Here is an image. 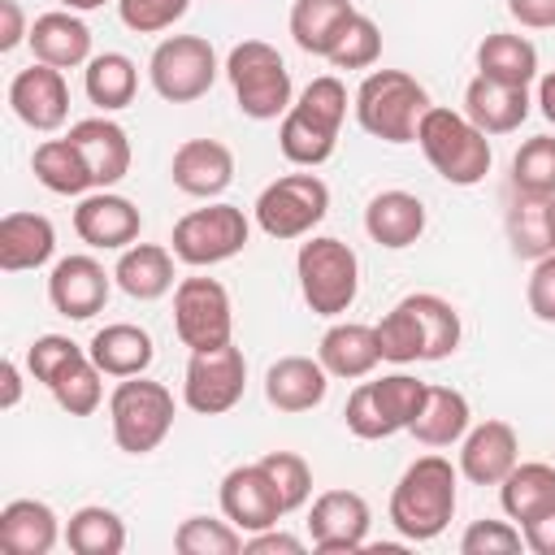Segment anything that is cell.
I'll list each match as a JSON object with an SVG mask.
<instances>
[{
    "instance_id": "obj_32",
    "label": "cell",
    "mask_w": 555,
    "mask_h": 555,
    "mask_svg": "<svg viewBox=\"0 0 555 555\" xmlns=\"http://www.w3.org/2000/svg\"><path fill=\"white\" fill-rule=\"evenodd\" d=\"M468 425H473L468 399L460 390H451V386H429L425 408H421V416L412 421L408 434L416 442H425V447H451V442H460L468 434Z\"/></svg>"
},
{
    "instance_id": "obj_58",
    "label": "cell",
    "mask_w": 555,
    "mask_h": 555,
    "mask_svg": "<svg viewBox=\"0 0 555 555\" xmlns=\"http://www.w3.org/2000/svg\"><path fill=\"white\" fill-rule=\"evenodd\" d=\"M546 217H551V247H555V195L546 199Z\"/></svg>"
},
{
    "instance_id": "obj_27",
    "label": "cell",
    "mask_w": 555,
    "mask_h": 555,
    "mask_svg": "<svg viewBox=\"0 0 555 555\" xmlns=\"http://www.w3.org/2000/svg\"><path fill=\"white\" fill-rule=\"evenodd\" d=\"M173 247H160V243H130L117 264H113V282L139 299V304H152L160 295L173 291Z\"/></svg>"
},
{
    "instance_id": "obj_55",
    "label": "cell",
    "mask_w": 555,
    "mask_h": 555,
    "mask_svg": "<svg viewBox=\"0 0 555 555\" xmlns=\"http://www.w3.org/2000/svg\"><path fill=\"white\" fill-rule=\"evenodd\" d=\"M22 399V369L13 360L0 364V408H17Z\"/></svg>"
},
{
    "instance_id": "obj_40",
    "label": "cell",
    "mask_w": 555,
    "mask_h": 555,
    "mask_svg": "<svg viewBox=\"0 0 555 555\" xmlns=\"http://www.w3.org/2000/svg\"><path fill=\"white\" fill-rule=\"evenodd\" d=\"M512 186L520 195L551 199L555 195V134H533L512 156Z\"/></svg>"
},
{
    "instance_id": "obj_12",
    "label": "cell",
    "mask_w": 555,
    "mask_h": 555,
    "mask_svg": "<svg viewBox=\"0 0 555 555\" xmlns=\"http://www.w3.org/2000/svg\"><path fill=\"white\" fill-rule=\"evenodd\" d=\"M243 390H247V360L234 347V338L208 351H191L186 377H182V403L191 412L221 416L243 399Z\"/></svg>"
},
{
    "instance_id": "obj_45",
    "label": "cell",
    "mask_w": 555,
    "mask_h": 555,
    "mask_svg": "<svg viewBox=\"0 0 555 555\" xmlns=\"http://www.w3.org/2000/svg\"><path fill=\"white\" fill-rule=\"evenodd\" d=\"M260 468L269 473V481H273V490H278V499H282L286 512H299L308 503V494H312V468H308L304 455H295V451H269V455H260Z\"/></svg>"
},
{
    "instance_id": "obj_49",
    "label": "cell",
    "mask_w": 555,
    "mask_h": 555,
    "mask_svg": "<svg viewBox=\"0 0 555 555\" xmlns=\"http://www.w3.org/2000/svg\"><path fill=\"white\" fill-rule=\"evenodd\" d=\"M186 9H191V0H117V17L139 35L169 30Z\"/></svg>"
},
{
    "instance_id": "obj_5",
    "label": "cell",
    "mask_w": 555,
    "mask_h": 555,
    "mask_svg": "<svg viewBox=\"0 0 555 555\" xmlns=\"http://www.w3.org/2000/svg\"><path fill=\"white\" fill-rule=\"evenodd\" d=\"M429 91L403 69H373L356 91V121L382 143H412Z\"/></svg>"
},
{
    "instance_id": "obj_57",
    "label": "cell",
    "mask_w": 555,
    "mask_h": 555,
    "mask_svg": "<svg viewBox=\"0 0 555 555\" xmlns=\"http://www.w3.org/2000/svg\"><path fill=\"white\" fill-rule=\"evenodd\" d=\"M61 4H65L69 13H91V9H100L104 0H61Z\"/></svg>"
},
{
    "instance_id": "obj_30",
    "label": "cell",
    "mask_w": 555,
    "mask_h": 555,
    "mask_svg": "<svg viewBox=\"0 0 555 555\" xmlns=\"http://www.w3.org/2000/svg\"><path fill=\"white\" fill-rule=\"evenodd\" d=\"M499 503L507 512V520L529 525L546 512H555V464L542 460H516V468L499 481Z\"/></svg>"
},
{
    "instance_id": "obj_23",
    "label": "cell",
    "mask_w": 555,
    "mask_h": 555,
    "mask_svg": "<svg viewBox=\"0 0 555 555\" xmlns=\"http://www.w3.org/2000/svg\"><path fill=\"white\" fill-rule=\"evenodd\" d=\"M330 390V373L312 356H282L264 373V399L278 412H312Z\"/></svg>"
},
{
    "instance_id": "obj_6",
    "label": "cell",
    "mask_w": 555,
    "mask_h": 555,
    "mask_svg": "<svg viewBox=\"0 0 555 555\" xmlns=\"http://www.w3.org/2000/svg\"><path fill=\"white\" fill-rule=\"evenodd\" d=\"M299 295L317 317H343L360 295V260L334 234H312L295 256Z\"/></svg>"
},
{
    "instance_id": "obj_38",
    "label": "cell",
    "mask_w": 555,
    "mask_h": 555,
    "mask_svg": "<svg viewBox=\"0 0 555 555\" xmlns=\"http://www.w3.org/2000/svg\"><path fill=\"white\" fill-rule=\"evenodd\" d=\"M507 243H512V251H516L520 260H542V256L555 251V247H551L546 199L516 191V199H512V208H507Z\"/></svg>"
},
{
    "instance_id": "obj_24",
    "label": "cell",
    "mask_w": 555,
    "mask_h": 555,
    "mask_svg": "<svg viewBox=\"0 0 555 555\" xmlns=\"http://www.w3.org/2000/svg\"><path fill=\"white\" fill-rule=\"evenodd\" d=\"M61 538H65V529L43 499H13L0 507V551L4 555H48Z\"/></svg>"
},
{
    "instance_id": "obj_11",
    "label": "cell",
    "mask_w": 555,
    "mask_h": 555,
    "mask_svg": "<svg viewBox=\"0 0 555 555\" xmlns=\"http://www.w3.org/2000/svg\"><path fill=\"white\" fill-rule=\"evenodd\" d=\"M173 334L191 351L230 343V334H234L230 291L217 278H182L173 286Z\"/></svg>"
},
{
    "instance_id": "obj_56",
    "label": "cell",
    "mask_w": 555,
    "mask_h": 555,
    "mask_svg": "<svg viewBox=\"0 0 555 555\" xmlns=\"http://www.w3.org/2000/svg\"><path fill=\"white\" fill-rule=\"evenodd\" d=\"M538 108H542V117L555 126V69L542 74V82H538Z\"/></svg>"
},
{
    "instance_id": "obj_10",
    "label": "cell",
    "mask_w": 555,
    "mask_h": 555,
    "mask_svg": "<svg viewBox=\"0 0 555 555\" xmlns=\"http://www.w3.org/2000/svg\"><path fill=\"white\" fill-rule=\"evenodd\" d=\"M217 52L204 35H169L156 43L152 61H147V78L152 91L169 104H191L199 95L212 91L217 82Z\"/></svg>"
},
{
    "instance_id": "obj_17",
    "label": "cell",
    "mask_w": 555,
    "mask_h": 555,
    "mask_svg": "<svg viewBox=\"0 0 555 555\" xmlns=\"http://www.w3.org/2000/svg\"><path fill=\"white\" fill-rule=\"evenodd\" d=\"M143 230L139 208L117 191H91L74 208V234L95 251H126Z\"/></svg>"
},
{
    "instance_id": "obj_47",
    "label": "cell",
    "mask_w": 555,
    "mask_h": 555,
    "mask_svg": "<svg viewBox=\"0 0 555 555\" xmlns=\"http://www.w3.org/2000/svg\"><path fill=\"white\" fill-rule=\"evenodd\" d=\"M343 421H347V429H351L356 438H364V442H377V438H390V434H395V425H390L386 412L377 408L369 382H360V386L347 395V403H343Z\"/></svg>"
},
{
    "instance_id": "obj_44",
    "label": "cell",
    "mask_w": 555,
    "mask_h": 555,
    "mask_svg": "<svg viewBox=\"0 0 555 555\" xmlns=\"http://www.w3.org/2000/svg\"><path fill=\"white\" fill-rule=\"evenodd\" d=\"M377 56H382V30H377L373 17L356 13V17L343 26V35H338V43L330 48L325 61H330L334 69H369Z\"/></svg>"
},
{
    "instance_id": "obj_34",
    "label": "cell",
    "mask_w": 555,
    "mask_h": 555,
    "mask_svg": "<svg viewBox=\"0 0 555 555\" xmlns=\"http://www.w3.org/2000/svg\"><path fill=\"white\" fill-rule=\"evenodd\" d=\"M30 169L52 195H87L95 186V178H91V169H87V160H82V152L74 147L69 134L65 139H43L30 156Z\"/></svg>"
},
{
    "instance_id": "obj_48",
    "label": "cell",
    "mask_w": 555,
    "mask_h": 555,
    "mask_svg": "<svg viewBox=\"0 0 555 555\" xmlns=\"http://www.w3.org/2000/svg\"><path fill=\"white\" fill-rule=\"evenodd\" d=\"M525 546V533L512 520H473L460 538L464 555H512Z\"/></svg>"
},
{
    "instance_id": "obj_29",
    "label": "cell",
    "mask_w": 555,
    "mask_h": 555,
    "mask_svg": "<svg viewBox=\"0 0 555 555\" xmlns=\"http://www.w3.org/2000/svg\"><path fill=\"white\" fill-rule=\"evenodd\" d=\"M317 360L325 364L330 377H347V382L369 377V373L377 369V360H382L373 325H360V321H338V325H330V330L321 334V343H317Z\"/></svg>"
},
{
    "instance_id": "obj_16",
    "label": "cell",
    "mask_w": 555,
    "mask_h": 555,
    "mask_svg": "<svg viewBox=\"0 0 555 555\" xmlns=\"http://www.w3.org/2000/svg\"><path fill=\"white\" fill-rule=\"evenodd\" d=\"M221 516L243 533H260V529H269L286 516V507H282L269 473L260 468V460L238 464L221 477Z\"/></svg>"
},
{
    "instance_id": "obj_25",
    "label": "cell",
    "mask_w": 555,
    "mask_h": 555,
    "mask_svg": "<svg viewBox=\"0 0 555 555\" xmlns=\"http://www.w3.org/2000/svg\"><path fill=\"white\" fill-rule=\"evenodd\" d=\"M364 230L377 247H390V251H403L412 247L421 234H425V204L421 195L412 191H377L364 208Z\"/></svg>"
},
{
    "instance_id": "obj_42",
    "label": "cell",
    "mask_w": 555,
    "mask_h": 555,
    "mask_svg": "<svg viewBox=\"0 0 555 555\" xmlns=\"http://www.w3.org/2000/svg\"><path fill=\"white\" fill-rule=\"evenodd\" d=\"M243 529L217 516H186L173 529V551L178 555H238L243 551Z\"/></svg>"
},
{
    "instance_id": "obj_41",
    "label": "cell",
    "mask_w": 555,
    "mask_h": 555,
    "mask_svg": "<svg viewBox=\"0 0 555 555\" xmlns=\"http://www.w3.org/2000/svg\"><path fill=\"white\" fill-rule=\"evenodd\" d=\"M373 334H377L382 360H390V364L425 360V334H421V321H416V312H412L408 299H399V304L373 325Z\"/></svg>"
},
{
    "instance_id": "obj_54",
    "label": "cell",
    "mask_w": 555,
    "mask_h": 555,
    "mask_svg": "<svg viewBox=\"0 0 555 555\" xmlns=\"http://www.w3.org/2000/svg\"><path fill=\"white\" fill-rule=\"evenodd\" d=\"M520 533H525V546H529L533 555H555V512H546V516L520 525Z\"/></svg>"
},
{
    "instance_id": "obj_21",
    "label": "cell",
    "mask_w": 555,
    "mask_h": 555,
    "mask_svg": "<svg viewBox=\"0 0 555 555\" xmlns=\"http://www.w3.org/2000/svg\"><path fill=\"white\" fill-rule=\"evenodd\" d=\"M464 117L486 134H512L529 117V87H512L477 74L464 87Z\"/></svg>"
},
{
    "instance_id": "obj_51",
    "label": "cell",
    "mask_w": 555,
    "mask_h": 555,
    "mask_svg": "<svg viewBox=\"0 0 555 555\" xmlns=\"http://www.w3.org/2000/svg\"><path fill=\"white\" fill-rule=\"evenodd\" d=\"M243 555H304V538L282 533V529L269 525V529L243 538Z\"/></svg>"
},
{
    "instance_id": "obj_14",
    "label": "cell",
    "mask_w": 555,
    "mask_h": 555,
    "mask_svg": "<svg viewBox=\"0 0 555 555\" xmlns=\"http://www.w3.org/2000/svg\"><path fill=\"white\" fill-rule=\"evenodd\" d=\"M9 108L17 113L22 126L39 130V134H52L65 126L69 117V87H65V74L56 65H26L13 74L9 82Z\"/></svg>"
},
{
    "instance_id": "obj_46",
    "label": "cell",
    "mask_w": 555,
    "mask_h": 555,
    "mask_svg": "<svg viewBox=\"0 0 555 555\" xmlns=\"http://www.w3.org/2000/svg\"><path fill=\"white\" fill-rule=\"evenodd\" d=\"M82 351H87V347H78V343L65 338V334H39V338L26 347V369H30L35 382L52 386V377H56L69 360H78Z\"/></svg>"
},
{
    "instance_id": "obj_50",
    "label": "cell",
    "mask_w": 555,
    "mask_h": 555,
    "mask_svg": "<svg viewBox=\"0 0 555 555\" xmlns=\"http://www.w3.org/2000/svg\"><path fill=\"white\" fill-rule=\"evenodd\" d=\"M525 299H529V312L546 325H555V251L533 260V273L525 282Z\"/></svg>"
},
{
    "instance_id": "obj_22",
    "label": "cell",
    "mask_w": 555,
    "mask_h": 555,
    "mask_svg": "<svg viewBox=\"0 0 555 555\" xmlns=\"http://www.w3.org/2000/svg\"><path fill=\"white\" fill-rule=\"evenodd\" d=\"M26 43H30L35 61L56 65V69H74V65L91 61V26L78 13H69V9L39 13L30 22V39Z\"/></svg>"
},
{
    "instance_id": "obj_33",
    "label": "cell",
    "mask_w": 555,
    "mask_h": 555,
    "mask_svg": "<svg viewBox=\"0 0 555 555\" xmlns=\"http://www.w3.org/2000/svg\"><path fill=\"white\" fill-rule=\"evenodd\" d=\"M477 74L512 82V87H529L538 78V48L525 35L494 30L477 43Z\"/></svg>"
},
{
    "instance_id": "obj_7",
    "label": "cell",
    "mask_w": 555,
    "mask_h": 555,
    "mask_svg": "<svg viewBox=\"0 0 555 555\" xmlns=\"http://www.w3.org/2000/svg\"><path fill=\"white\" fill-rule=\"evenodd\" d=\"M108 425H113V442L126 455H147L165 442V434L173 429V395L169 386L152 382V377H121L108 395Z\"/></svg>"
},
{
    "instance_id": "obj_19",
    "label": "cell",
    "mask_w": 555,
    "mask_h": 555,
    "mask_svg": "<svg viewBox=\"0 0 555 555\" xmlns=\"http://www.w3.org/2000/svg\"><path fill=\"white\" fill-rule=\"evenodd\" d=\"M169 178L182 195L212 199L234 182V152L221 139H186L169 160Z\"/></svg>"
},
{
    "instance_id": "obj_28",
    "label": "cell",
    "mask_w": 555,
    "mask_h": 555,
    "mask_svg": "<svg viewBox=\"0 0 555 555\" xmlns=\"http://www.w3.org/2000/svg\"><path fill=\"white\" fill-rule=\"evenodd\" d=\"M87 351H91V360L100 364L104 377H139L156 360L152 334L143 325H130V321H113V325L95 330Z\"/></svg>"
},
{
    "instance_id": "obj_52",
    "label": "cell",
    "mask_w": 555,
    "mask_h": 555,
    "mask_svg": "<svg viewBox=\"0 0 555 555\" xmlns=\"http://www.w3.org/2000/svg\"><path fill=\"white\" fill-rule=\"evenodd\" d=\"M507 13L529 30H551L555 26V0H507Z\"/></svg>"
},
{
    "instance_id": "obj_35",
    "label": "cell",
    "mask_w": 555,
    "mask_h": 555,
    "mask_svg": "<svg viewBox=\"0 0 555 555\" xmlns=\"http://www.w3.org/2000/svg\"><path fill=\"white\" fill-rule=\"evenodd\" d=\"M82 87H87V100L100 108V113H117L134 100L139 91V69L126 52H100L87 61L82 69Z\"/></svg>"
},
{
    "instance_id": "obj_18",
    "label": "cell",
    "mask_w": 555,
    "mask_h": 555,
    "mask_svg": "<svg viewBox=\"0 0 555 555\" xmlns=\"http://www.w3.org/2000/svg\"><path fill=\"white\" fill-rule=\"evenodd\" d=\"M520 460V438L507 421H481L468 425V434L460 438V473L473 486H499Z\"/></svg>"
},
{
    "instance_id": "obj_53",
    "label": "cell",
    "mask_w": 555,
    "mask_h": 555,
    "mask_svg": "<svg viewBox=\"0 0 555 555\" xmlns=\"http://www.w3.org/2000/svg\"><path fill=\"white\" fill-rule=\"evenodd\" d=\"M22 39H30V26L22 17L17 0H0V52H13Z\"/></svg>"
},
{
    "instance_id": "obj_4",
    "label": "cell",
    "mask_w": 555,
    "mask_h": 555,
    "mask_svg": "<svg viewBox=\"0 0 555 555\" xmlns=\"http://www.w3.org/2000/svg\"><path fill=\"white\" fill-rule=\"evenodd\" d=\"M225 78L234 87V104L243 117L251 121H273L286 117L291 100V69L282 61V52L264 39H243L230 48L225 56Z\"/></svg>"
},
{
    "instance_id": "obj_26",
    "label": "cell",
    "mask_w": 555,
    "mask_h": 555,
    "mask_svg": "<svg viewBox=\"0 0 555 555\" xmlns=\"http://www.w3.org/2000/svg\"><path fill=\"white\" fill-rule=\"evenodd\" d=\"M56 251V225L43 212H4L0 217V269L22 273L48 264Z\"/></svg>"
},
{
    "instance_id": "obj_15",
    "label": "cell",
    "mask_w": 555,
    "mask_h": 555,
    "mask_svg": "<svg viewBox=\"0 0 555 555\" xmlns=\"http://www.w3.org/2000/svg\"><path fill=\"white\" fill-rule=\"evenodd\" d=\"M108 291H113V273H104V264L82 251L61 256L48 273V299L69 321H91L95 312H104Z\"/></svg>"
},
{
    "instance_id": "obj_8",
    "label": "cell",
    "mask_w": 555,
    "mask_h": 555,
    "mask_svg": "<svg viewBox=\"0 0 555 555\" xmlns=\"http://www.w3.org/2000/svg\"><path fill=\"white\" fill-rule=\"evenodd\" d=\"M251 238V221L238 204H208V208H191L186 217L173 221V256L191 269H208L221 264L230 256H238Z\"/></svg>"
},
{
    "instance_id": "obj_39",
    "label": "cell",
    "mask_w": 555,
    "mask_h": 555,
    "mask_svg": "<svg viewBox=\"0 0 555 555\" xmlns=\"http://www.w3.org/2000/svg\"><path fill=\"white\" fill-rule=\"evenodd\" d=\"M104 373H100V364L91 360V351H82L78 360H69L56 377H52V399H56V408L61 412H69V416H91L95 408H100V399H104V382H100Z\"/></svg>"
},
{
    "instance_id": "obj_9",
    "label": "cell",
    "mask_w": 555,
    "mask_h": 555,
    "mask_svg": "<svg viewBox=\"0 0 555 555\" xmlns=\"http://www.w3.org/2000/svg\"><path fill=\"white\" fill-rule=\"evenodd\" d=\"M256 225L286 243V238H304L312 234L325 212H330V186L317 178V173H282L278 182H269L260 195H256Z\"/></svg>"
},
{
    "instance_id": "obj_43",
    "label": "cell",
    "mask_w": 555,
    "mask_h": 555,
    "mask_svg": "<svg viewBox=\"0 0 555 555\" xmlns=\"http://www.w3.org/2000/svg\"><path fill=\"white\" fill-rule=\"evenodd\" d=\"M369 386H373L377 408H382L386 421L395 425V434H399V429H412V421H416L421 408H425L429 382H421V377H412V373H386V377H377V382H369Z\"/></svg>"
},
{
    "instance_id": "obj_31",
    "label": "cell",
    "mask_w": 555,
    "mask_h": 555,
    "mask_svg": "<svg viewBox=\"0 0 555 555\" xmlns=\"http://www.w3.org/2000/svg\"><path fill=\"white\" fill-rule=\"evenodd\" d=\"M356 17L351 0H295L291 4V35L308 56H330L343 26Z\"/></svg>"
},
{
    "instance_id": "obj_36",
    "label": "cell",
    "mask_w": 555,
    "mask_h": 555,
    "mask_svg": "<svg viewBox=\"0 0 555 555\" xmlns=\"http://www.w3.org/2000/svg\"><path fill=\"white\" fill-rule=\"evenodd\" d=\"M65 546L74 555H121L126 520L104 503H87L65 520Z\"/></svg>"
},
{
    "instance_id": "obj_20",
    "label": "cell",
    "mask_w": 555,
    "mask_h": 555,
    "mask_svg": "<svg viewBox=\"0 0 555 555\" xmlns=\"http://www.w3.org/2000/svg\"><path fill=\"white\" fill-rule=\"evenodd\" d=\"M69 139L82 152L95 186L108 191L130 173V139L113 117H82V121L69 126Z\"/></svg>"
},
{
    "instance_id": "obj_1",
    "label": "cell",
    "mask_w": 555,
    "mask_h": 555,
    "mask_svg": "<svg viewBox=\"0 0 555 555\" xmlns=\"http://www.w3.org/2000/svg\"><path fill=\"white\" fill-rule=\"evenodd\" d=\"M347 117V87L334 74L312 78L299 100L286 108L282 126H278V147L291 165L299 169H317L334 156L338 147V130Z\"/></svg>"
},
{
    "instance_id": "obj_13",
    "label": "cell",
    "mask_w": 555,
    "mask_h": 555,
    "mask_svg": "<svg viewBox=\"0 0 555 555\" xmlns=\"http://www.w3.org/2000/svg\"><path fill=\"white\" fill-rule=\"evenodd\" d=\"M369 525H373L369 499L356 490H325L312 499L308 538H312V551H321V555L360 551L369 542Z\"/></svg>"
},
{
    "instance_id": "obj_3",
    "label": "cell",
    "mask_w": 555,
    "mask_h": 555,
    "mask_svg": "<svg viewBox=\"0 0 555 555\" xmlns=\"http://www.w3.org/2000/svg\"><path fill=\"white\" fill-rule=\"evenodd\" d=\"M416 143H421L425 160L434 165V173L451 186H477L494 160L486 130H477L464 113L442 108V104L425 108V117L416 126Z\"/></svg>"
},
{
    "instance_id": "obj_2",
    "label": "cell",
    "mask_w": 555,
    "mask_h": 555,
    "mask_svg": "<svg viewBox=\"0 0 555 555\" xmlns=\"http://www.w3.org/2000/svg\"><path fill=\"white\" fill-rule=\"evenodd\" d=\"M455 477L447 455H421L390 490V525L408 542H434L455 516Z\"/></svg>"
},
{
    "instance_id": "obj_37",
    "label": "cell",
    "mask_w": 555,
    "mask_h": 555,
    "mask_svg": "<svg viewBox=\"0 0 555 555\" xmlns=\"http://www.w3.org/2000/svg\"><path fill=\"white\" fill-rule=\"evenodd\" d=\"M403 299L412 304V312H416V321H421L425 360H447V356H455L460 334H464L455 304L442 299V295H434V291H416V295H403Z\"/></svg>"
}]
</instances>
